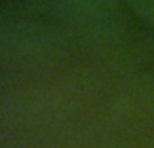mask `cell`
I'll list each match as a JSON object with an SVG mask.
<instances>
[{
  "label": "cell",
  "mask_w": 154,
  "mask_h": 148,
  "mask_svg": "<svg viewBox=\"0 0 154 148\" xmlns=\"http://www.w3.org/2000/svg\"><path fill=\"white\" fill-rule=\"evenodd\" d=\"M129 2L148 24L154 26V0H129Z\"/></svg>",
  "instance_id": "obj_1"
}]
</instances>
